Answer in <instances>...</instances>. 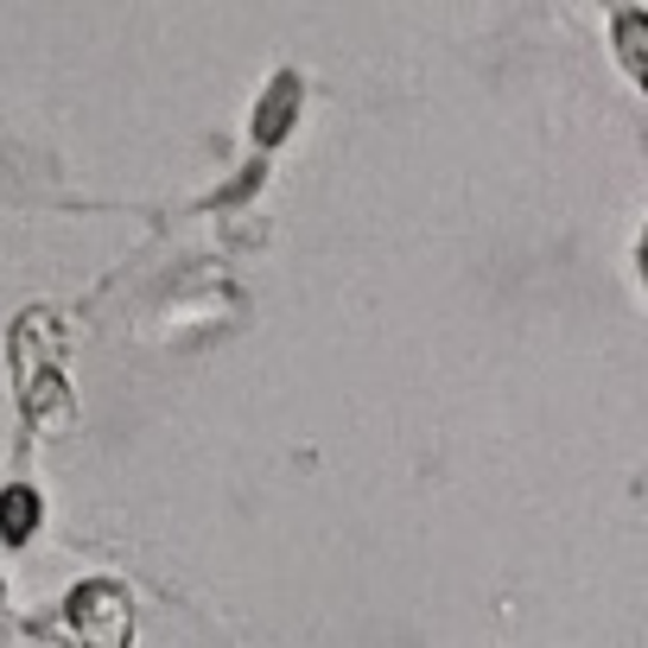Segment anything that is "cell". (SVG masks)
Here are the masks:
<instances>
[{
    "instance_id": "6da1fadb",
    "label": "cell",
    "mask_w": 648,
    "mask_h": 648,
    "mask_svg": "<svg viewBox=\"0 0 648 648\" xmlns=\"http://www.w3.org/2000/svg\"><path fill=\"white\" fill-rule=\"evenodd\" d=\"M623 52L636 57V64H648V32H642V20H623Z\"/></svg>"
}]
</instances>
